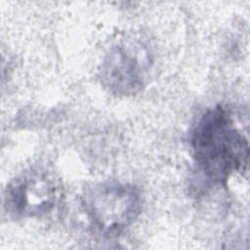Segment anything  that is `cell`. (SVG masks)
<instances>
[{
    "instance_id": "cell-1",
    "label": "cell",
    "mask_w": 250,
    "mask_h": 250,
    "mask_svg": "<svg viewBox=\"0 0 250 250\" xmlns=\"http://www.w3.org/2000/svg\"><path fill=\"white\" fill-rule=\"evenodd\" d=\"M190 145L198 169L213 184L225 185L233 173L247 168L248 141L222 105L202 114L191 133Z\"/></svg>"
},
{
    "instance_id": "cell-2",
    "label": "cell",
    "mask_w": 250,
    "mask_h": 250,
    "mask_svg": "<svg viewBox=\"0 0 250 250\" xmlns=\"http://www.w3.org/2000/svg\"><path fill=\"white\" fill-rule=\"evenodd\" d=\"M141 204V194L136 187L116 182L96 186L84 199L90 221L108 235L128 227L140 214Z\"/></svg>"
},
{
    "instance_id": "cell-3",
    "label": "cell",
    "mask_w": 250,
    "mask_h": 250,
    "mask_svg": "<svg viewBox=\"0 0 250 250\" xmlns=\"http://www.w3.org/2000/svg\"><path fill=\"white\" fill-rule=\"evenodd\" d=\"M62 196V187L54 176L46 171L31 170L7 186L5 208L17 218H40L51 213Z\"/></svg>"
},
{
    "instance_id": "cell-4",
    "label": "cell",
    "mask_w": 250,
    "mask_h": 250,
    "mask_svg": "<svg viewBox=\"0 0 250 250\" xmlns=\"http://www.w3.org/2000/svg\"><path fill=\"white\" fill-rule=\"evenodd\" d=\"M146 61L140 59L136 48L118 45L106 55L100 70L102 83L113 94L128 96L144 85Z\"/></svg>"
}]
</instances>
